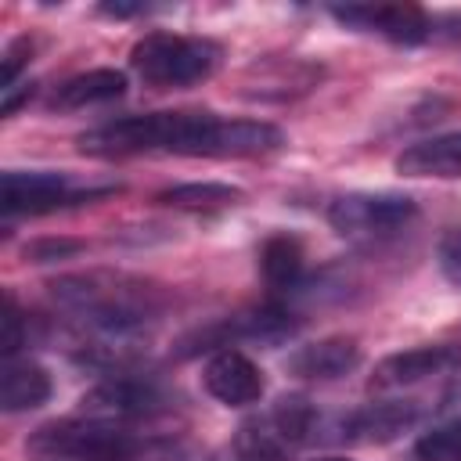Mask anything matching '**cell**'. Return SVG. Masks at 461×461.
I'll return each mask as SVG.
<instances>
[{
	"label": "cell",
	"mask_w": 461,
	"mask_h": 461,
	"mask_svg": "<svg viewBox=\"0 0 461 461\" xmlns=\"http://www.w3.org/2000/svg\"><path fill=\"white\" fill-rule=\"evenodd\" d=\"M166 411H173V393L158 378L140 375V371H122V375L101 378L90 393H83L76 414L90 418V421L133 429V425L151 421Z\"/></svg>",
	"instance_id": "cell-5"
},
{
	"label": "cell",
	"mask_w": 461,
	"mask_h": 461,
	"mask_svg": "<svg viewBox=\"0 0 461 461\" xmlns=\"http://www.w3.org/2000/svg\"><path fill=\"white\" fill-rule=\"evenodd\" d=\"M50 375L43 364L29 360V357H7L4 371H0V407L7 414H22V411H36L50 400Z\"/></svg>",
	"instance_id": "cell-15"
},
{
	"label": "cell",
	"mask_w": 461,
	"mask_h": 461,
	"mask_svg": "<svg viewBox=\"0 0 461 461\" xmlns=\"http://www.w3.org/2000/svg\"><path fill=\"white\" fill-rule=\"evenodd\" d=\"M328 14L353 32L382 36V40L403 43V47L425 43L436 32L432 18L414 4H339V7H328Z\"/></svg>",
	"instance_id": "cell-11"
},
{
	"label": "cell",
	"mask_w": 461,
	"mask_h": 461,
	"mask_svg": "<svg viewBox=\"0 0 461 461\" xmlns=\"http://www.w3.org/2000/svg\"><path fill=\"white\" fill-rule=\"evenodd\" d=\"M285 144V133L263 119H220L212 112H176L169 151L191 158H263Z\"/></svg>",
	"instance_id": "cell-2"
},
{
	"label": "cell",
	"mask_w": 461,
	"mask_h": 461,
	"mask_svg": "<svg viewBox=\"0 0 461 461\" xmlns=\"http://www.w3.org/2000/svg\"><path fill=\"white\" fill-rule=\"evenodd\" d=\"M418 216L414 198L400 191H349L328 205V223L346 241L378 245L403 234Z\"/></svg>",
	"instance_id": "cell-6"
},
{
	"label": "cell",
	"mask_w": 461,
	"mask_h": 461,
	"mask_svg": "<svg viewBox=\"0 0 461 461\" xmlns=\"http://www.w3.org/2000/svg\"><path fill=\"white\" fill-rule=\"evenodd\" d=\"M148 4H101V14L108 18H133V14H148Z\"/></svg>",
	"instance_id": "cell-26"
},
{
	"label": "cell",
	"mask_w": 461,
	"mask_h": 461,
	"mask_svg": "<svg viewBox=\"0 0 461 461\" xmlns=\"http://www.w3.org/2000/svg\"><path fill=\"white\" fill-rule=\"evenodd\" d=\"M220 43L209 36H184V32H148L133 43L130 65L133 72L155 90H187L220 68Z\"/></svg>",
	"instance_id": "cell-4"
},
{
	"label": "cell",
	"mask_w": 461,
	"mask_h": 461,
	"mask_svg": "<svg viewBox=\"0 0 461 461\" xmlns=\"http://www.w3.org/2000/svg\"><path fill=\"white\" fill-rule=\"evenodd\" d=\"M25 313L18 310L14 295H7V306H4V360L7 357H18V349L29 342V328H25Z\"/></svg>",
	"instance_id": "cell-22"
},
{
	"label": "cell",
	"mask_w": 461,
	"mask_h": 461,
	"mask_svg": "<svg viewBox=\"0 0 461 461\" xmlns=\"http://www.w3.org/2000/svg\"><path fill=\"white\" fill-rule=\"evenodd\" d=\"M202 382H205V393L223 407H252L263 400V389H267L263 371L252 364V357H245L234 346L209 353L202 367Z\"/></svg>",
	"instance_id": "cell-12"
},
{
	"label": "cell",
	"mask_w": 461,
	"mask_h": 461,
	"mask_svg": "<svg viewBox=\"0 0 461 461\" xmlns=\"http://www.w3.org/2000/svg\"><path fill=\"white\" fill-rule=\"evenodd\" d=\"M303 245L295 234H270L259 249V274L263 285L274 295H295L299 285L306 281V263H303Z\"/></svg>",
	"instance_id": "cell-18"
},
{
	"label": "cell",
	"mask_w": 461,
	"mask_h": 461,
	"mask_svg": "<svg viewBox=\"0 0 461 461\" xmlns=\"http://www.w3.org/2000/svg\"><path fill=\"white\" fill-rule=\"evenodd\" d=\"M241 198H245L241 187L216 184V180L176 184V187H169V191L158 194L162 205H173V209H184V212H223V209H234Z\"/></svg>",
	"instance_id": "cell-19"
},
{
	"label": "cell",
	"mask_w": 461,
	"mask_h": 461,
	"mask_svg": "<svg viewBox=\"0 0 461 461\" xmlns=\"http://www.w3.org/2000/svg\"><path fill=\"white\" fill-rule=\"evenodd\" d=\"M176 130V112H148V115H122L79 133V151L90 158H126L144 151H169Z\"/></svg>",
	"instance_id": "cell-7"
},
{
	"label": "cell",
	"mask_w": 461,
	"mask_h": 461,
	"mask_svg": "<svg viewBox=\"0 0 461 461\" xmlns=\"http://www.w3.org/2000/svg\"><path fill=\"white\" fill-rule=\"evenodd\" d=\"M122 90H126V76L119 68H90V72H79V76H68L65 83H58L47 104L54 112H79V108L115 101V97H122Z\"/></svg>",
	"instance_id": "cell-17"
},
{
	"label": "cell",
	"mask_w": 461,
	"mask_h": 461,
	"mask_svg": "<svg viewBox=\"0 0 461 461\" xmlns=\"http://www.w3.org/2000/svg\"><path fill=\"white\" fill-rule=\"evenodd\" d=\"M357 364H360V342L353 335H328V339L306 342L285 360L288 375L303 382H335L357 371Z\"/></svg>",
	"instance_id": "cell-13"
},
{
	"label": "cell",
	"mask_w": 461,
	"mask_h": 461,
	"mask_svg": "<svg viewBox=\"0 0 461 461\" xmlns=\"http://www.w3.org/2000/svg\"><path fill=\"white\" fill-rule=\"evenodd\" d=\"M86 198H94L90 187L54 169H7L0 176V205L7 216H43Z\"/></svg>",
	"instance_id": "cell-8"
},
{
	"label": "cell",
	"mask_w": 461,
	"mask_h": 461,
	"mask_svg": "<svg viewBox=\"0 0 461 461\" xmlns=\"http://www.w3.org/2000/svg\"><path fill=\"white\" fill-rule=\"evenodd\" d=\"M321 65H310L303 58H259L245 68V97H263V101H285L295 94H306L317 86Z\"/></svg>",
	"instance_id": "cell-14"
},
{
	"label": "cell",
	"mask_w": 461,
	"mask_h": 461,
	"mask_svg": "<svg viewBox=\"0 0 461 461\" xmlns=\"http://www.w3.org/2000/svg\"><path fill=\"white\" fill-rule=\"evenodd\" d=\"M205 461H288V454L277 450L270 439H263L256 429L241 425L238 436L230 443H223L220 450H212Z\"/></svg>",
	"instance_id": "cell-21"
},
{
	"label": "cell",
	"mask_w": 461,
	"mask_h": 461,
	"mask_svg": "<svg viewBox=\"0 0 461 461\" xmlns=\"http://www.w3.org/2000/svg\"><path fill=\"white\" fill-rule=\"evenodd\" d=\"M396 169L403 176H439V180L461 176V130L407 144L396 155Z\"/></svg>",
	"instance_id": "cell-16"
},
{
	"label": "cell",
	"mask_w": 461,
	"mask_h": 461,
	"mask_svg": "<svg viewBox=\"0 0 461 461\" xmlns=\"http://www.w3.org/2000/svg\"><path fill=\"white\" fill-rule=\"evenodd\" d=\"M313 461H349V457H342V454H324V457H313Z\"/></svg>",
	"instance_id": "cell-27"
},
{
	"label": "cell",
	"mask_w": 461,
	"mask_h": 461,
	"mask_svg": "<svg viewBox=\"0 0 461 461\" xmlns=\"http://www.w3.org/2000/svg\"><path fill=\"white\" fill-rule=\"evenodd\" d=\"M29 94H32V83H14V86H7V90H4V115H14L18 104H22Z\"/></svg>",
	"instance_id": "cell-25"
},
{
	"label": "cell",
	"mask_w": 461,
	"mask_h": 461,
	"mask_svg": "<svg viewBox=\"0 0 461 461\" xmlns=\"http://www.w3.org/2000/svg\"><path fill=\"white\" fill-rule=\"evenodd\" d=\"M436 259H439L443 277H447L454 288H461V227H454V230H447V234L439 238Z\"/></svg>",
	"instance_id": "cell-23"
},
{
	"label": "cell",
	"mask_w": 461,
	"mask_h": 461,
	"mask_svg": "<svg viewBox=\"0 0 461 461\" xmlns=\"http://www.w3.org/2000/svg\"><path fill=\"white\" fill-rule=\"evenodd\" d=\"M461 371V346L457 342H429L414 349L389 353L375 364L371 389L375 393H403L432 378H447Z\"/></svg>",
	"instance_id": "cell-10"
},
{
	"label": "cell",
	"mask_w": 461,
	"mask_h": 461,
	"mask_svg": "<svg viewBox=\"0 0 461 461\" xmlns=\"http://www.w3.org/2000/svg\"><path fill=\"white\" fill-rule=\"evenodd\" d=\"M83 245L79 241H68V238H43V241H32L25 245V259L32 263H47V259H65L72 252H79Z\"/></svg>",
	"instance_id": "cell-24"
},
{
	"label": "cell",
	"mask_w": 461,
	"mask_h": 461,
	"mask_svg": "<svg viewBox=\"0 0 461 461\" xmlns=\"http://www.w3.org/2000/svg\"><path fill=\"white\" fill-rule=\"evenodd\" d=\"M50 299L79 335H140L166 306L155 281L122 270H79L50 281Z\"/></svg>",
	"instance_id": "cell-1"
},
{
	"label": "cell",
	"mask_w": 461,
	"mask_h": 461,
	"mask_svg": "<svg viewBox=\"0 0 461 461\" xmlns=\"http://www.w3.org/2000/svg\"><path fill=\"white\" fill-rule=\"evenodd\" d=\"M144 439V432L72 414L40 425L29 436L25 454L29 461H140Z\"/></svg>",
	"instance_id": "cell-3"
},
{
	"label": "cell",
	"mask_w": 461,
	"mask_h": 461,
	"mask_svg": "<svg viewBox=\"0 0 461 461\" xmlns=\"http://www.w3.org/2000/svg\"><path fill=\"white\" fill-rule=\"evenodd\" d=\"M421 421L418 400H371L328 418V443H389Z\"/></svg>",
	"instance_id": "cell-9"
},
{
	"label": "cell",
	"mask_w": 461,
	"mask_h": 461,
	"mask_svg": "<svg viewBox=\"0 0 461 461\" xmlns=\"http://www.w3.org/2000/svg\"><path fill=\"white\" fill-rule=\"evenodd\" d=\"M418 461H461V418H443L414 443Z\"/></svg>",
	"instance_id": "cell-20"
}]
</instances>
